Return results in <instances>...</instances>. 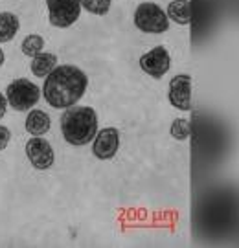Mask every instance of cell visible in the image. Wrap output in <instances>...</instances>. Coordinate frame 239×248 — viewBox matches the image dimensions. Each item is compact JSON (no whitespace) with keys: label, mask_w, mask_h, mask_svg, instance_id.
I'll return each mask as SVG.
<instances>
[{"label":"cell","mask_w":239,"mask_h":248,"mask_svg":"<svg viewBox=\"0 0 239 248\" xmlns=\"http://www.w3.org/2000/svg\"><path fill=\"white\" fill-rule=\"evenodd\" d=\"M55 66H57V57L48 52L37 53L35 57H32V64H30L32 74L35 78H46Z\"/></svg>","instance_id":"7c38bea8"},{"label":"cell","mask_w":239,"mask_h":248,"mask_svg":"<svg viewBox=\"0 0 239 248\" xmlns=\"http://www.w3.org/2000/svg\"><path fill=\"white\" fill-rule=\"evenodd\" d=\"M111 4H112V0H80L81 8H85L92 15H99V17L109 13Z\"/></svg>","instance_id":"2e32d148"},{"label":"cell","mask_w":239,"mask_h":248,"mask_svg":"<svg viewBox=\"0 0 239 248\" xmlns=\"http://www.w3.org/2000/svg\"><path fill=\"white\" fill-rule=\"evenodd\" d=\"M18 17L11 11H2L0 13V43H9L13 41L18 33Z\"/></svg>","instance_id":"4fadbf2b"},{"label":"cell","mask_w":239,"mask_h":248,"mask_svg":"<svg viewBox=\"0 0 239 248\" xmlns=\"http://www.w3.org/2000/svg\"><path fill=\"white\" fill-rule=\"evenodd\" d=\"M26 131L32 136H45L48 131H50V127H52V120H50V116L48 112L45 110H41V108H32L30 112H28V118H26Z\"/></svg>","instance_id":"30bf717a"},{"label":"cell","mask_w":239,"mask_h":248,"mask_svg":"<svg viewBox=\"0 0 239 248\" xmlns=\"http://www.w3.org/2000/svg\"><path fill=\"white\" fill-rule=\"evenodd\" d=\"M26 156L30 160V164L35 169H39V171L50 169L53 166V162H55V155H53L52 145L43 136H33L32 140H28Z\"/></svg>","instance_id":"ba28073f"},{"label":"cell","mask_w":239,"mask_h":248,"mask_svg":"<svg viewBox=\"0 0 239 248\" xmlns=\"http://www.w3.org/2000/svg\"><path fill=\"white\" fill-rule=\"evenodd\" d=\"M9 140H11V133L6 125H0V151H4L8 147Z\"/></svg>","instance_id":"e0dca14e"},{"label":"cell","mask_w":239,"mask_h":248,"mask_svg":"<svg viewBox=\"0 0 239 248\" xmlns=\"http://www.w3.org/2000/svg\"><path fill=\"white\" fill-rule=\"evenodd\" d=\"M61 133L72 147H83L92 142L97 133V114L92 107L72 105L61 116Z\"/></svg>","instance_id":"7a4b0ae2"},{"label":"cell","mask_w":239,"mask_h":248,"mask_svg":"<svg viewBox=\"0 0 239 248\" xmlns=\"http://www.w3.org/2000/svg\"><path fill=\"white\" fill-rule=\"evenodd\" d=\"M6 99L8 105L17 110V112H28L39 103L41 99V89L37 87L35 83L24 79H15L13 83H9L6 89Z\"/></svg>","instance_id":"3957f363"},{"label":"cell","mask_w":239,"mask_h":248,"mask_svg":"<svg viewBox=\"0 0 239 248\" xmlns=\"http://www.w3.org/2000/svg\"><path fill=\"white\" fill-rule=\"evenodd\" d=\"M89 87L87 74L76 64H57L43 85V96L53 108H68L76 105Z\"/></svg>","instance_id":"6da1fadb"},{"label":"cell","mask_w":239,"mask_h":248,"mask_svg":"<svg viewBox=\"0 0 239 248\" xmlns=\"http://www.w3.org/2000/svg\"><path fill=\"white\" fill-rule=\"evenodd\" d=\"M4 61H6V53H4V50L0 48V66L4 64Z\"/></svg>","instance_id":"d6986e66"},{"label":"cell","mask_w":239,"mask_h":248,"mask_svg":"<svg viewBox=\"0 0 239 248\" xmlns=\"http://www.w3.org/2000/svg\"><path fill=\"white\" fill-rule=\"evenodd\" d=\"M134 26L143 33H164L169 28V18L166 11L155 2H143L134 11Z\"/></svg>","instance_id":"277c9868"},{"label":"cell","mask_w":239,"mask_h":248,"mask_svg":"<svg viewBox=\"0 0 239 248\" xmlns=\"http://www.w3.org/2000/svg\"><path fill=\"white\" fill-rule=\"evenodd\" d=\"M6 110H8V99H6V96L0 92V120L4 118Z\"/></svg>","instance_id":"ac0fdd59"},{"label":"cell","mask_w":239,"mask_h":248,"mask_svg":"<svg viewBox=\"0 0 239 248\" xmlns=\"http://www.w3.org/2000/svg\"><path fill=\"white\" fill-rule=\"evenodd\" d=\"M120 149V131L116 127H105L92 138V153L99 160H111Z\"/></svg>","instance_id":"9c48e42d"},{"label":"cell","mask_w":239,"mask_h":248,"mask_svg":"<svg viewBox=\"0 0 239 248\" xmlns=\"http://www.w3.org/2000/svg\"><path fill=\"white\" fill-rule=\"evenodd\" d=\"M166 15L175 24H180V26L190 24L191 22V4H190V0H171Z\"/></svg>","instance_id":"8fae6325"},{"label":"cell","mask_w":239,"mask_h":248,"mask_svg":"<svg viewBox=\"0 0 239 248\" xmlns=\"http://www.w3.org/2000/svg\"><path fill=\"white\" fill-rule=\"evenodd\" d=\"M20 50L28 57H35L37 53H41L45 50V39L41 35H37V33H32V35L24 37V41L20 45Z\"/></svg>","instance_id":"5bb4252c"},{"label":"cell","mask_w":239,"mask_h":248,"mask_svg":"<svg viewBox=\"0 0 239 248\" xmlns=\"http://www.w3.org/2000/svg\"><path fill=\"white\" fill-rule=\"evenodd\" d=\"M169 66H171V57L164 46H155L153 50L140 57V68L153 79H162L168 74Z\"/></svg>","instance_id":"52a82bcc"},{"label":"cell","mask_w":239,"mask_h":248,"mask_svg":"<svg viewBox=\"0 0 239 248\" xmlns=\"http://www.w3.org/2000/svg\"><path fill=\"white\" fill-rule=\"evenodd\" d=\"M169 134H171L175 140H178V142L188 140L190 134H191V124H190V120H186V118L175 120V122L171 124V127H169Z\"/></svg>","instance_id":"9a60e30c"},{"label":"cell","mask_w":239,"mask_h":248,"mask_svg":"<svg viewBox=\"0 0 239 248\" xmlns=\"http://www.w3.org/2000/svg\"><path fill=\"white\" fill-rule=\"evenodd\" d=\"M168 99L171 105L182 112L191 110V107H193L191 103V78L188 74H177L175 78H171Z\"/></svg>","instance_id":"8992f818"},{"label":"cell","mask_w":239,"mask_h":248,"mask_svg":"<svg viewBox=\"0 0 239 248\" xmlns=\"http://www.w3.org/2000/svg\"><path fill=\"white\" fill-rule=\"evenodd\" d=\"M50 24L55 28H68L78 22L81 13L80 0H46Z\"/></svg>","instance_id":"5b68a950"}]
</instances>
